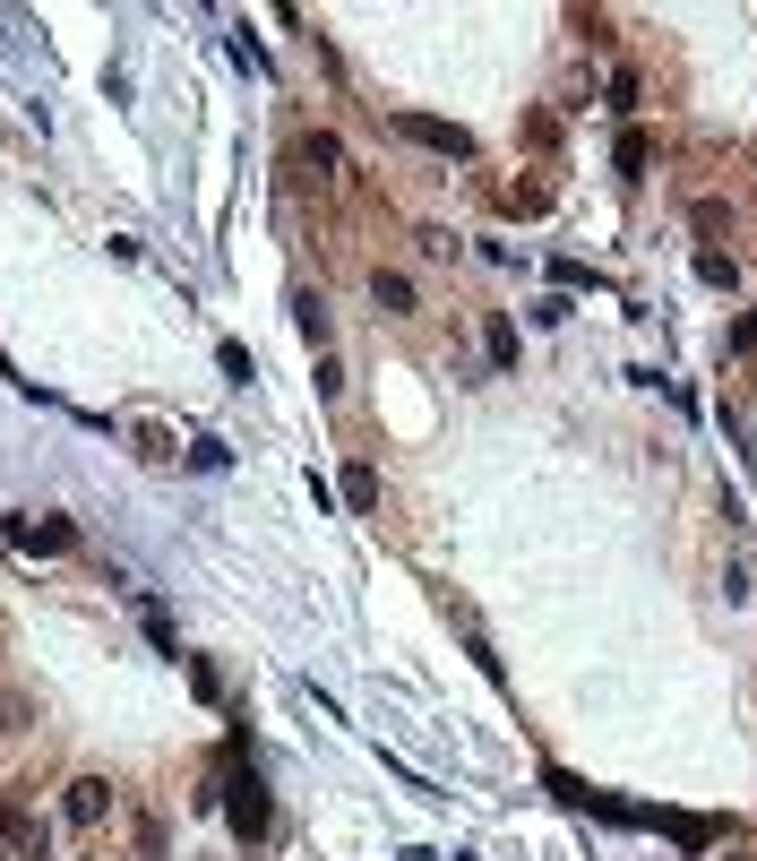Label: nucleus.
Masks as SVG:
<instances>
[{"mask_svg":"<svg viewBox=\"0 0 757 861\" xmlns=\"http://www.w3.org/2000/svg\"><path fill=\"white\" fill-rule=\"evenodd\" d=\"M370 301H388L396 319H405V310H414V285H405L396 267H379V276H370Z\"/></svg>","mask_w":757,"mask_h":861,"instance_id":"6","label":"nucleus"},{"mask_svg":"<svg viewBox=\"0 0 757 861\" xmlns=\"http://www.w3.org/2000/svg\"><path fill=\"white\" fill-rule=\"evenodd\" d=\"M345 508L353 517H379V465H345Z\"/></svg>","mask_w":757,"mask_h":861,"instance_id":"4","label":"nucleus"},{"mask_svg":"<svg viewBox=\"0 0 757 861\" xmlns=\"http://www.w3.org/2000/svg\"><path fill=\"white\" fill-rule=\"evenodd\" d=\"M18 543H27V552H78V526L43 517V526H18Z\"/></svg>","mask_w":757,"mask_h":861,"instance_id":"5","label":"nucleus"},{"mask_svg":"<svg viewBox=\"0 0 757 861\" xmlns=\"http://www.w3.org/2000/svg\"><path fill=\"white\" fill-rule=\"evenodd\" d=\"M620 181H646V130H620Z\"/></svg>","mask_w":757,"mask_h":861,"instance_id":"9","label":"nucleus"},{"mask_svg":"<svg viewBox=\"0 0 757 861\" xmlns=\"http://www.w3.org/2000/svg\"><path fill=\"white\" fill-rule=\"evenodd\" d=\"M301 156H310V165H319V172H345V147H336L328 130H310V138H301Z\"/></svg>","mask_w":757,"mask_h":861,"instance_id":"8","label":"nucleus"},{"mask_svg":"<svg viewBox=\"0 0 757 861\" xmlns=\"http://www.w3.org/2000/svg\"><path fill=\"white\" fill-rule=\"evenodd\" d=\"M697 276H706V285H724V294H731V285H740V267H731L724 250H706V259H697Z\"/></svg>","mask_w":757,"mask_h":861,"instance_id":"11","label":"nucleus"},{"mask_svg":"<svg viewBox=\"0 0 757 861\" xmlns=\"http://www.w3.org/2000/svg\"><path fill=\"white\" fill-rule=\"evenodd\" d=\"M396 138H414V147H430V156H474V138L457 130V121H422V112H396Z\"/></svg>","mask_w":757,"mask_h":861,"instance_id":"2","label":"nucleus"},{"mask_svg":"<svg viewBox=\"0 0 757 861\" xmlns=\"http://www.w3.org/2000/svg\"><path fill=\"white\" fill-rule=\"evenodd\" d=\"M499 207H508V216H542V207H551V190H534V181H526V190H499Z\"/></svg>","mask_w":757,"mask_h":861,"instance_id":"10","label":"nucleus"},{"mask_svg":"<svg viewBox=\"0 0 757 861\" xmlns=\"http://www.w3.org/2000/svg\"><path fill=\"white\" fill-rule=\"evenodd\" d=\"M225 810H232V828H241V844H267V835H276V801H267V784L250 766L225 784Z\"/></svg>","mask_w":757,"mask_h":861,"instance_id":"1","label":"nucleus"},{"mask_svg":"<svg viewBox=\"0 0 757 861\" xmlns=\"http://www.w3.org/2000/svg\"><path fill=\"white\" fill-rule=\"evenodd\" d=\"M293 319H301V336H310V345H328V301H319V294H301Z\"/></svg>","mask_w":757,"mask_h":861,"instance_id":"7","label":"nucleus"},{"mask_svg":"<svg viewBox=\"0 0 757 861\" xmlns=\"http://www.w3.org/2000/svg\"><path fill=\"white\" fill-rule=\"evenodd\" d=\"M61 819L69 828H103V819H112V784H103V775H78L69 801H61Z\"/></svg>","mask_w":757,"mask_h":861,"instance_id":"3","label":"nucleus"}]
</instances>
